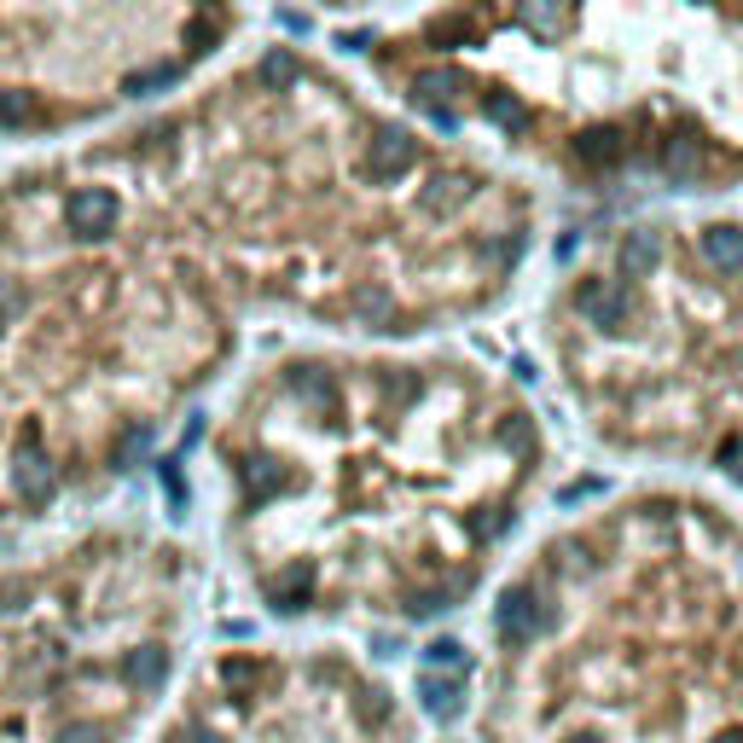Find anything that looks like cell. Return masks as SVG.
I'll list each match as a JSON object with an SVG mask.
<instances>
[{
  "instance_id": "9c48e42d",
  "label": "cell",
  "mask_w": 743,
  "mask_h": 743,
  "mask_svg": "<svg viewBox=\"0 0 743 743\" xmlns=\"http://www.w3.org/2000/svg\"><path fill=\"white\" fill-rule=\"evenodd\" d=\"M576 151L587 163H616L621 158V134L616 128H593V134H581V140H576Z\"/></svg>"
},
{
  "instance_id": "ac0fdd59",
  "label": "cell",
  "mask_w": 743,
  "mask_h": 743,
  "mask_svg": "<svg viewBox=\"0 0 743 743\" xmlns=\"http://www.w3.org/2000/svg\"><path fill=\"white\" fill-rule=\"evenodd\" d=\"M720 459H726V470H732V477L743 482V448H738V442H726V448H720Z\"/></svg>"
},
{
  "instance_id": "d6986e66",
  "label": "cell",
  "mask_w": 743,
  "mask_h": 743,
  "mask_svg": "<svg viewBox=\"0 0 743 743\" xmlns=\"http://www.w3.org/2000/svg\"><path fill=\"white\" fill-rule=\"evenodd\" d=\"M715 743H743V738H738V732H726V738H715Z\"/></svg>"
},
{
  "instance_id": "5b68a950",
  "label": "cell",
  "mask_w": 743,
  "mask_h": 743,
  "mask_svg": "<svg viewBox=\"0 0 743 743\" xmlns=\"http://www.w3.org/2000/svg\"><path fill=\"white\" fill-rule=\"evenodd\" d=\"M459 680H436V673H425V680H418V703H425V715L430 720H453L459 715Z\"/></svg>"
},
{
  "instance_id": "ba28073f",
  "label": "cell",
  "mask_w": 743,
  "mask_h": 743,
  "mask_svg": "<svg viewBox=\"0 0 743 743\" xmlns=\"http://www.w3.org/2000/svg\"><path fill=\"white\" fill-rule=\"evenodd\" d=\"M703 256L715 267H738L743 262V227H708L703 232Z\"/></svg>"
},
{
  "instance_id": "3957f363",
  "label": "cell",
  "mask_w": 743,
  "mask_h": 743,
  "mask_svg": "<svg viewBox=\"0 0 743 743\" xmlns=\"http://www.w3.org/2000/svg\"><path fill=\"white\" fill-rule=\"evenodd\" d=\"M540 628H546V610H540L534 587H505L500 593V633L512 639V645H529Z\"/></svg>"
},
{
  "instance_id": "ffe728a7",
  "label": "cell",
  "mask_w": 743,
  "mask_h": 743,
  "mask_svg": "<svg viewBox=\"0 0 743 743\" xmlns=\"http://www.w3.org/2000/svg\"><path fill=\"white\" fill-rule=\"evenodd\" d=\"M569 743H599V738H569Z\"/></svg>"
},
{
  "instance_id": "277c9868",
  "label": "cell",
  "mask_w": 743,
  "mask_h": 743,
  "mask_svg": "<svg viewBox=\"0 0 743 743\" xmlns=\"http://www.w3.org/2000/svg\"><path fill=\"white\" fill-rule=\"evenodd\" d=\"M465 88V76L453 71V64H436V71H418V81H413V105H425V111H436L442 99H453Z\"/></svg>"
},
{
  "instance_id": "e0dca14e",
  "label": "cell",
  "mask_w": 743,
  "mask_h": 743,
  "mask_svg": "<svg viewBox=\"0 0 743 743\" xmlns=\"http://www.w3.org/2000/svg\"><path fill=\"white\" fill-rule=\"evenodd\" d=\"M448 610V593H413L407 616H442Z\"/></svg>"
},
{
  "instance_id": "9a60e30c",
  "label": "cell",
  "mask_w": 743,
  "mask_h": 743,
  "mask_svg": "<svg viewBox=\"0 0 743 743\" xmlns=\"http://www.w3.org/2000/svg\"><path fill=\"white\" fill-rule=\"evenodd\" d=\"M361 314H366V319H378V326H383V319L395 314V302H390V291H361Z\"/></svg>"
},
{
  "instance_id": "2e32d148",
  "label": "cell",
  "mask_w": 743,
  "mask_h": 743,
  "mask_svg": "<svg viewBox=\"0 0 743 743\" xmlns=\"http://www.w3.org/2000/svg\"><path fill=\"white\" fill-rule=\"evenodd\" d=\"M517 18H522V24H529V29H540V36H552V29H557V24H564V12H546V7H522V12H517Z\"/></svg>"
},
{
  "instance_id": "5bb4252c",
  "label": "cell",
  "mask_w": 743,
  "mask_h": 743,
  "mask_svg": "<svg viewBox=\"0 0 743 743\" xmlns=\"http://www.w3.org/2000/svg\"><path fill=\"white\" fill-rule=\"evenodd\" d=\"M262 81H279V88H285V81H297V59L291 53H267L262 59Z\"/></svg>"
},
{
  "instance_id": "8992f818",
  "label": "cell",
  "mask_w": 743,
  "mask_h": 743,
  "mask_svg": "<svg viewBox=\"0 0 743 743\" xmlns=\"http://www.w3.org/2000/svg\"><path fill=\"white\" fill-rule=\"evenodd\" d=\"M465 192H470L465 175H436V180L425 186V198H418V204H425V215H453V210L465 204Z\"/></svg>"
},
{
  "instance_id": "7a4b0ae2",
  "label": "cell",
  "mask_w": 743,
  "mask_h": 743,
  "mask_svg": "<svg viewBox=\"0 0 743 743\" xmlns=\"http://www.w3.org/2000/svg\"><path fill=\"white\" fill-rule=\"evenodd\" d=\"M576 308L593 319V326L621 331V326H628V314H633V297H628V285H616V279H587L576 291Z\"/></svg>"
},
{
  "instance_id": "30bf717a",
  "label": "cell",
  "mask_w": 743,
  "mask_h": 743,
  "mask_svg": "<svg viewBox=\"0 0 743 743\" xmlns=\"http://www.w3.org/2000/svg\"><path fill=\"white\" fill-rule=\"evenodd\" d=\"M500 442H505V448H517L522 459H529V453H534V430H529V418H522V413H512V418H505V425H500Z\"/></svg>"
},
{
  "instance_id": "8fae6325",
  "label": "cell",
  "mask_w": 743,
  "mask_h": 743,
  "mask_svg": "<svg viewBox=\"0 0 743 743\" xmlns=\"http://www.w3.org/2000/svg\"><path fill=\"white\" fill-rule=\"evenodd\" d=\"M488 116H494L500 128H529V111H522L517 99H505V93H488Z\"/></svg>"
},
{
  "instance_id": "4fadbf2b",
  "label": "cell",
  "mask_w": 743,
  "mask_h": 743,
  "mask_svg": "<svg viewBox=\"0 0 743 743\" xmlns=\"http://www.w3.org/2000/svg\"><path fill=\"white\" fill-rule=\"evenodd\" d=\"M425 663L430 668H453V663H465V645H459V639H436V645H425Z\"/></svg>"
},
{
  "instance_id": "6da1fadb",
  "label": "cell",
  "mask_w": 743,
  "mask_h": 743,
  "mask_svg": "<svg viewBox=\"0 0 743 743\" xmlns=\"http://www.w3.org/2000/svg\"><path fill=\"white\" fill-rule=\"evenodd\" d=\"M418 158V146H413V134L407 128H378L372 134V151H366V180L372 186H390L395 175H407Z\"/></svg>"
},
{
  "instance_id": "52a82bcc",
  "label": "cell",
  "mask_w": 743,
  "mask_h": 743,
  "mask_svg": "<svg viewBox=\"0 0 743 743\" xmlns=\"http://www.w3.org/2000/svg\"><path fill=\"white\" fill-rule=\"evenodd\" d=\"M656 256H663V239H656L651 227H639V232L621 239V274H651Z\"/></svg>"
},
{
  "instance_id": "7c38bea8",
  "label": "cell",
  "mask_w": 743,
  "mask_h": 743,
  "mask_svg": "<svg viewBox=\"0 0 743 743\" xmlns=\"http://www.w3.org/2000/svg\"><path fill=\"white\" fill-rule=\"evenodd\" d=\"M663 158H668V168H673V175H691V168H697V140H668V151H663Z\"/></svg>"
}]
</instances>
